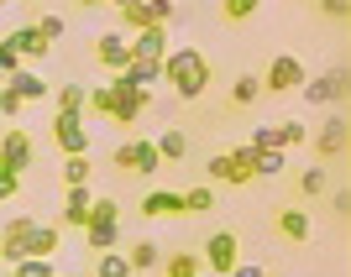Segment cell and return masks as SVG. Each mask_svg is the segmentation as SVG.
I'll use <instances>...</instances> for the list:
<instances>
[{"instance_id":"cell-1","label":"cell","mask_w":351,"mask_h":277,"mask_svg":"<svg viewBox=\"0 0 351 277\" xmlns=\"http://www.w3.org/2000/svg\"><path fill=\"white\" fill-rule=\"evenodd\" d=\"M162 84H173L178 100H205L210 58L199 53V47H168V58H162Z\"/></svg>"},{"instance_id":"cell-42","label":"cell","mask_w":351,"mask_h":277,"mask_svg":"<svg viewBox=\"0 0 351 277\" xmlns=\"http://www.w3.org/2000/svg\"><path fill=\"white\" fill-rule=\"evenodd\" d=\"M0 277H16V272H0Z\"/></svg>"},{"instance_id":"cell-22","label":"cell","mask_w":351,"mask_h":277,"mask_svg":"<svg viewBox=\"0 0 351 277\" xmlns=\"http://www.w3.org/2000/svg\"><path fill=\"white\" fill-rule=\"evenodd\" d=\"M84 241H89V251H95V256H105V251H116L121 225H84Z\"/></svg>"},{"instance_id":"cell-39","label":"cell","mask_w":351,"mask_h":277,"mask_svg":"<svg viewBox=\"0 0 351 277\" xmlns=\"http://www.w3.org/2000/svg\"><path fill=\"white\" fill-rule=\"evenodd\" d=\"M11 116H21V105L5 94V84H0V120H11Z\"/></svg>"},{"instance_id":"cell-9","label":"cell","mask_w":351,"mask_h":277,"mask_svg":"<svg viewBox=\"0 0 351 277\" xmlns=\"http://www.w3.org/2000/svg\"><path fill=\"white\" fill-rule=\"evenodd\" d=\"M95 58L110 68V79H121V73L132 68V47H126V37H121V31H105L100 42H95Z\"/></svg>"},{"instance_id":"cell-19","label":"cell","mask_w":351,"mask_h":277,"mask_svg":"<svg viewBox=\"0 0 351 277\" xmlns=\"http://www.w3.org/2000/svg\"><path fill=\"white\" fill-rule=\"evenodd\" d=\"M126 79H132L142 94H152V84H162V63H147V58H132V68H126Z\"/></svg>"},{"instance_id":"cell-33","label":"cell","mask_w":351,"mask_h":277,"mask_svg":"<svg viewBox=\"0 0 351 277\" xmlns=\"http://www.w3.org/2000/svg\"><path fill=\"white\" fill-rule=\"evenodd\" d=\"M95 277H132V267H126L121 251H105L100 262H95Z\"/></svg>"},{"instance_id":"cell-41","label":"cell","mask_w":351,"mask_h":277,"mask_svg":"<svg viewBox=\"0 0 351 277\" xmlns=\"http://www.w3.org/2000/svg\"><path fill=\"white\" fill-rule=\"evenodd\" d=\"M231 277H263V267H252V262H236Z\"/></svg>"},{"instance_id":"cell-3","label":"cell","mask_w":351,"mask_h":277,"mask_svg":"<svg viewBox=\"0 0 351 277\" xmlns=\"http://www.w3.org/2000/svg\"><path fill=\"white\" fill-rule=\"evenodd\" d=\"M121 27L132 31H152V27H168V16H173V5L168 0H126V5H116Z\"/></svg>"},{"instance_id":"cell-24","label":"cell","mask_w":351,"mask_h":277,"mask_svg":"<svg viewBox=\"0 0 351 277\" xmlns=\"http://www.w3.org/2000/svg\"><path fill=\"white\" fill-rule=\"evenodd\" d=\"M278 235L283 241H309V215L304 209H283L278 215Z\"/></svg>"},{"instance_id":"cell-21","label":"cell","mask_w":351,"mask_h":277,"mask_svg":"<svg viewBox=\"0 0 351 277\" xmlns=\"http://www.w3.org/2000/svg\"><path fill=\"white\" fill-rule=\"evenodd\" d=\"M226 162H231V183H236V189H247V183H252V146H247V142L231 146V152H226Z\"/></svg>"},{"instance_id":"cell-10","label":"cell","mask_w":351,"mask_h":277,"mask_svg":"<svg viewBox=\"0 0 351 277\" xmlns=\"http://www.w3.org/2000/svg\"><path fill=\"white\" fill-rule=\"evenodd\" d=\"M5 94H11L16 105H37V100H47V79L37 68H21V73L5 79Z\"/></svg>"},{"instance_id":"cell-13","label":"cell","mask_w":351,"mask_h":277,"mask_svg":"<svg viewBox=\"0 0 351 277\" xmlns=\"http://www.w3.org/2000/svg\"><path fill=\"white\" fill-rule=\"evenodd\" d=\"M315 152H320V157H341V152H346V116L325 120V131L315 136Z\"/></svg>"},{"instance_id":"cell-2","label":"cell","mask_w":351,"mask_h":277,"mask_svg":"<svg viewBox=\"0 0 351 277\" xmlns=\"http://www.w3.org/2000/svg\"><path fill=\"white\" fill-rule=\"evenodd\" d=\"M241 262V241H236L231 230H215L205 241V251H199V267L205 272H215V277H231V267Z\"/></svg>"},{"instance_id":"cell-40","label":"cell","mask_w":351,"mask_h":277,"mask_svg":"<svg viewBox=\"0 0 351 277\" xmlns=\"http://www.w3.org/2000/svg\"><path fill=\"white\" fill-rule=\"evenodd\" d=\"M116 173H132V142L116 146Z\"/></svg>"},{"instance_id":"cell-34","label":"cell","mask_w":351,"mask_h":277,"mask_svg":"<svg viewBox=\"0 0 351 277\" xmlns=\"http://www.w3.org/2000/svg\"><path fill=\"white\" fill-rule=\"evenodd\" d=\"M220 16L226 21H247V16H257V0H220Z\"/></svg>"},{"instance_id":"cell-4","label":"cell","mask_w":351,"mask_h":277,"mask_svg":"<svg viewBox=\"0 0 351 277\" xmlns=\"http://www.w3.org/2000/svg\"><path fill=\"white\" fill-rule=\"evenodd\" d=\"M32 225H37V220H27V215H16V220H5V225H0V262H11V267L27 262Z\"/></svg>"},{"instance_id":"cell-35","label":"cell","mask_w":351,"mask_h":277,"mask_svg":"<svg viewBox=\"0 0 351 277\" xmlns=\"http://www.w3.org/2000/svg\"><path fill=\"white\" fill-rule=\"evenodd\" d=\"M37 31H43V42L53 47L63 37V31H69V21H63V16H43V21H37Z\"/></svg>"},{"instance_id":"cell-32","label":"cell","mask_w":351,"mask_h":277,"mask_svg":"<svg viewBox=\"0 0 351 277\" xmlns=\"http://www.w3.org/2000/svg\"><path fill=\"white\" fill-rule=\"evenodd\" d=\"M89 225H121V205L116 199H95L89 205Z\"/></svg>"},{"instance_id":"cell-17","label":"cell","mask_w":351,"mask_h":277,"mask_svg":"<svg viewBox=\"0 0 351 277\" xmlns=\"http://www.w3.org/2000/svg\"><path fill=\"white\" fill-rule=\"evenodd\" d=\"M152 146H158V162H184V157H189V136H184V131L152 136Z\"/></svg>"},{"instance_id":"cell-28","label":"cell","mask_w":351,"mask_h":277,"mask_svg":"<svg viewBox=\"0 0 351 277\" xmlns=\"http://www.w3.org/2000/svg\"><path fill=\"white\" fill-rule=\"evenodd\" d=\"M325 189H330L325 168H304V173H299V194H304V199H325Z\"/></svg>"},{"instance_id":"cell-8","label":"cell","mask_w":351,"mask_h":277,"mask_svg":"<svg viewBox=\"0 0 351 277\" xmlns=\"http://www.w3.org/2000/svg\"><path fill=\"white\" fill-rule=\"evenodd\" d=\"M53 142L63 146V157H89V131L73 116H53Z\"/></svg>"},{"instance_id":"cell-23","label":"cell","mask_w":351,"mask_h":277,"mask_svg":"<svg viewBox=\"0 0 351 277\" xmlns=\"http://www.w3.org/2000/svg\"><path fill=\"white\" fill-rule=\"evenodd\" d=\"M162 277H205V267H199L194 251H173V256L162 262Z\"/></svg>"},{"instance_id":"cell-43","label":"cell","mask_w":351,"mask_h":277,"mask_svg":"<svg viewBox=\"0 0 351 277\" xmlns=\"http://www.w3.org/2000/svg\"><path fill=\"white\" fill-rule=\"evenodd\" d=\"M0 168H5V162H0Z\"/></svg>"},{"instance_id":"cell-37","label":"cell","mask_w":351,"mask_h":277,"mask_svg":"<svg viewBox=\"0 0 351 277\" xmlns=\"http://www.w3.org/2000/svg\"><path fill=\"white\" fill-rule=\"evenodd\" d=\"M27 68V63L16 58V47H11V37H5V42H0V73H5V79H11V73H21Z\"/></svg>"},{"instance_id":"cell-20","label":"cell","mask_w":351,"mask_h":277,"mask_svg":"<svg viewBox=\"0 0 351 277\" xmlns=\"http://www.w3.org/2000/svg\"><path fill=\"white\" fill-rule=\"evenodd\" d=\"M283 162H289V152H273V146L257 152V146H252V178H278Z\"/></svg>"},{"instance_id":"cell-31","label":"cell","mask_w":351,"mask_h":277,"mask_svg":"<svg viewBox=\"0 0 351 277\" xmlns=\"http://www.w3.org/2000/svg\"><path fill=\"white\" fill-rule=\"evenodd\" d=\"M63 183L69 189H89V157H63Z\"/></svg>"},{"instance_id":"cell-25","label":"cell","mask_w":351,"mask_h":277,"mask_svg":"<svg viewBox=\"0 0 351 277\" xmlns=\"http://www.w3.org/2000/svg\"><path fill=\"white\" fill-rule=\"evenodd\" d=\"M126 267H132V272H158V241H136V246L126 251Z\"/></svg>"},{"instance_id":"cell-7","label":"cell","mask_w":351,"mask_h":277,"mask_svg":"<svg viewBox=\"0 0 351 277\" xmlns=\"http://www.w3.org/2000/svg\"><path fill=\"white\" fill-rule=\"evenodd\" d=\"M0 162H5L16 178H27L32 162H37V157H32V136L27 131H5V136H0Z\"/></svg>"},{"instance_id":"cell-38","label":"cell","mask_w":351,"mask_h":277,"mask_svg":"<svg viewBox=\"0 0 351 277\" xmlns=\"http://www.w3.org/2000/svg\"><path fill=\"white\" fill-rule=\"evenodd\" d=\"M16 189H21V178H16L11 168H0V199H11Z\"/></svg>"},{"instance_id":"cell-5","label":"cell","mask_w":351,"mask_h":277,"mask_svg":"<svg viewBox=\"0 0 351 277\" xmlns=\"http://www.w3.org/2000/svg\"><path fill=\"white\" fill-rule=\"evenodd\" d=\"M304 105H315V110H325V105H341V94H346V68L336 73H320V79H304Z\"/></svg>"},{"instance_id":"cell-36","label":"cell","mask_w":351,"mask_h":277,"mask_svg":"<svg viewBox=\"0 0 351 277\" xmlns=\"http://www.w3.org/2000/svg\"><path fill=\"white\" fill-rule=\"evenodd\" d=\"M11 272L16 277H58V267H53V262H32V256H27V262L11 267Z\"/></svg>"},{"instance_id":"cell-27","label":"cell","mask_w":351,"mask_h":277,"mask_svg":"<svg viewBox=\"0 0 351 277\" xmlns=\"http://www.w3.org/2000/svg\"><path fill=\"white\" fill-rule=\"evenodd\" d=\"M184 199V215H205V209H215V189L210 183H194L189 194H178Z\"/></svg>"},{"instance_id":"cell-18","label":"cell","mask_w":351,"mask_h":277,"mask_svg":"<svg viewBox=\"0 0 351 277\" xmlns=\"http://www.w3.org/2000/svg\"><path fill=\"white\" fill-rule=\"evenodd\" d=\"M89 205H95V194H89V189H69V199H63V220L84 230V225H89Z\"/></svg>"},{"instance_id":"cell-29","label":"cell","mask_w":351,"mask_h":277,"mask_svg":"<svg viewBox=\"0 0 351 277\" xmlns=\"http://www.w3.org/2000/svg\"><path fill=\"white\" fill-rule=\"evenodd\" d=\"M257 94H263V79H252V73H241L231 84V105H257Z\"/></svg>"},{"instance_id":"cell-16","label":"cell","mask_w":351,"mask_h":277,"mask_svg":"<svg viewBox=\"0 0 351 277\" xmlns=\"http://www.w3.org/2000/svg\"><path fill=\"white\" fill-rule=\"evenodd\" d=\"M11 47H16V58H21V63H27V58H47V42H43V31H37V27L11 31Z\"/></svg>"},{"instance_id":"cell-6","label":"cell","mask_w":351,"mask_h":277,"mask_svg":"<svg viewBox=\"0 0 351 277\" xmlns=\"http://www.w3.org/2000/svg\"><path fill=\"white\" fill-rule=\"evenodd\" d=\"M304 63L299 58H289V53H278V58L267 63V79H263V89H273V94H289V89H304Z\"/></svg>"},{"instance_id":"cell-12","label":"cell","mask_w":351,"mask_h":277,"mask_svg":"<svg viewBox=\"0 0 351 277\" xmlns=\"http://www.w3.org/2000/svg\"><path fill=\"white\" fill-rule=\"evenodd\" d=\"M142 215H147V220H158V215H162V220H168V215H184V199H178L173 189H147V194H142Z\"/></svg>"},{"instance_id":"cell-14","label":"cell","mask_w":351,"mask_h":277,"mask_svg":"<svg viewBox=\"0 0 351 277\" xmlns=\"http://www.w3.org/2000/svg\"><path fill=\"white\" fill-rule=\"evenodd\" d=\"M58 100V116H73V120H84V110H89V89L79 84V79H69V84L53 94Z\"/></svg>"},{"instance_id":"cell-26","label":"cell","mask_w":351,"mask_h":277,"mask_svg":"<svg viewBox=\"0 0 351 277\" xmlns=\"http://www.w3.org/2000/svg\"><path fill=\"white\" fill-rule=\"evenodd\" d=\"M132 173H142V178L158 173V146H152V136H147V142H132Z\"/></svg>"},{"instance_id":"cell-11","label":"cell","mask_w":351,"mask_h":277,"mask_svg":"<svg viewBox=\"0 0 351 277\" xmlns=\"http://www.w3.org/2000/svg\"><path fill=\"white\" fill-rule=\"evenodd\" d=\"M132 58H147V63H162L168 58V27H152V31H136L132 42Z\"/></svg>"},{"instance_id":"cell-15","label":"cell","mask_w":351,"mask_h":277,"mask_svg":"<svg viewBox=\"0 0 351 277\" xmlns=\"http://www.w3.org/2000/svg\"><path fill=\"white\" fill-rule=\"evenodd\" d=\"M53 251H58V230H53V225H32L27 256H32V262H53Z\"/></svg>"},{"instance_id":"cell-30","label":"cell","mask_w":351,"mask_h":277,"mask_svg":"<svg viewBox=\"0 0 351 277\" xmlns=\"http://www.w3.org/2000/svg\"><path fill=\"white\" fill-rule=\"evenodd\" d=\"M304 120H283V126H273V142H278V152H289V146H299L304 142Z\"/></svg>"}]
</instances>
